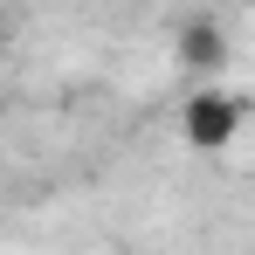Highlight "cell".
<instances>
[{"mask_svg": "<svg viewBox=\"0 0 255 255\" xmlns=\"http://www.w3.org/2000/svg\"><path fill=\"white\" fill-rule=\"evenodd\" d=\"M242 125H249V104L235 97V90L221 83H200L193 97H179V138H186V152H228L235 138H242Z\"/></svg>", "mask_w": 255, "mask_h": 255, "instance_id": "obj_1", "label": "cell"}, {"mask_svg": "<svg viewBox=\"0 0 255 255\" xmlns=\"http://www.w3.org/2000/svg\"><path fill=\"white\" fill-rule=\"evenodd\" d=\"M7 35H14V21H7V14H0V48H7Z\"/></svg>", "mask_w": 255, "mask_h": 255, "instance_id": "obj_3", "label": "cell"}, {"mask_svg": "<svg viewBox=\"0 0 255 255\" xmlns=\"http://www.w3.org/2000/svg\"><path fill=\"white\" fill-rule=\"evenodd\" d=\"M172 55H179V69H186V76L221 83V69H228V28H221L214 14H193V21H179Z\"/></svg>", "mask_w": 255, "mask_h": 255, "instance_id": "obj_2", "label": "cell"}]
</instances>
